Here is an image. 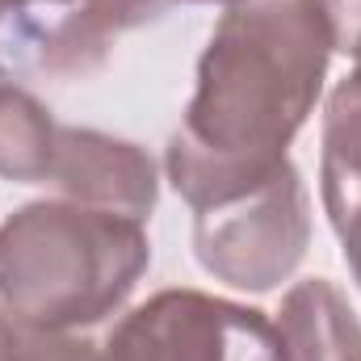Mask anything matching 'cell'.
Instances as JSON below:
<instances>
[{"label":"cell","mask_w":361,"mask_h":361,"mask_svg":"<svg viewBox=\"0 0 361 361\" xmlns=\"http://www.w3.org/2000/svg\"><path fill=\"white\" fill-rule=\"evenodd\" d=\"M332 38L319 0L231 4L202 59L164 169L189 210L273 177L328 80Z\"/></svg>","instance_id":"obj_1"},{"label":"cell","mask_w":361,"mask_h":361,"mask_svg":"<svg viewBox=\"0 0 361 361\" xmlns=\"http://www.w3.org/2000/svg\"><path fill=\"white\" fill-rule=\"evenodd\" d=\"M147 265L139 219L68 197L25 202L0 227V307L25 328H92L135 294Z\"/></svg>","instance_id":"obj_2"},{"label":"cell","mask_w":361,"mask_h":361,"mask_svg":"<svg viewBox=\"0 0 361 361\" xmlns=\"http://www.w3.org/2000/svg\"><path fill=\"white\" fill-rule=\"evenodd\" d=\"M311 248V202L298 169L286 160L261 185L193 210V257L197 265L252 294L277 290L302 265Z\"/></svg>","instance_id":"obj_3"},{"label":"cell","mask_w":361,"mask_h":361,"mask_svg":"<svg viewBox=\"0 0 361 361\" xmlns=\"http://www.w3.org/2000/svg\"><path fill=\"white\" fill-rule=\"evenodd\" d=\"M105 353L114 361H286L265 311L202 290H160L126 311Z\"/></svg>","instance_id":"obj_4"},{"label":"cell","mask_w":361,"mask_h":361,"mask_svg":"<svg viewBox=\"0 0 361 361\" xmlns=\"http://www.w3.org/2000/svg\"><path fill=\"white\" fill-rule=\"evenodd\" d=\"M47 180L68 202L126 214L139 223L152 219L160 197L156 160L147 156V147L130 139H114L105 130H89V126H59L55 164Z\"/></svg>","instance_id":"obj_5"},{"label":"cell","mask_w":361,"mask_h":361,"mask_svg":"<svg viewBox=\"0 0 361 361\" xmlns=\"http://www.w3.org/2000/svg\"><path fill=\"white\" fill-rule=\"evenodd\" d=\"M286 361H357L361 319L328 277H307L286 290L277 311Z\"/></svg>","instance_id":"obj_6"},{"label":"cell","mask_w":361,"mask_h":361,"mask_svg":"<svg viewBox=\"0 0 361 361\" xmlns=\"http://www.w3.org/2000/svg\"><path fill=\"white\" fill-rule=\"evenodd\" d=\"M319 197L328 219L361 197V80L345 76L324 105V152H319Z\"/></svg>","instance_id":"obj_7"},{"label":"cell","mask_w":361,"mask_h":361,"mask_svg":"<svg viewBox=\"0 0 361 361\" xmlns=\"http://www.w3.org/2000/svg\"><path fill=\"white\" fill-rule=\"evenodd\" d=\"M59 126L34 92L0 80V177L17 185H42L55 164Z\"/></svg>","instance_id":"obj_8"},{"label":"cell","mask_w":361,"mask_h":361,"mask_svg":"<svg viewBox=\"0 0 361 361\" xmlns=\"http://www.w3.org/2000/svg\"><path fill=\"white\" fill-rule=\"evenodd\" d=\"M173 0H80L76 13L89 25V34L109 51V42L126 30H139L147 21H160Z\"/></svg>","instance_id":"obj_9"},{"label":"cell","mask_w":361,"mask_h":361,"mask_svg":"<svg viewBox=\"0 0 361 361\" xmlns=\"http://www.w3.org/2000/svg\"><path fill=\"white\" fill-rule=\"evenodd\" d=\"M17 361H114L105 345L72 336V332H47V328H25L21 324V353Z\"/></svg>","instance_id":"obj_10"},{"label":"cell","mask_w":361,"mask_h":361,"mask_svg":"<svg viewBox=\"0 0 361 361\" xmlns=\"http://www.w3.org/2000/svg\"><path fill=\"white\" fill-rule=\"evenodd\" d=\"M319 13H324L332 51H341V55L353 59L349 76L361 80V0H319Z\"/></svg>","instance_id":"obj_11"},{"label":"cell","mask_w":361,"mask_h":361,"mask_svg":"<svg viewBox=\"0 0 361 361\" xmlns=\"http://www.w3.org/2000/svg\"><path fill=\"white\" fill-rule=\"evenodd\" d=\"M72 4H80V0H0V42L47 21V17H55V13H63V8H72Z\"/></svg>","instance_id":"obj_12"},{"label":"cell","mask_w":361,"mask_h":361,"mask_svg":"<svg viewBox=\"0 0 361 361\" xmlns=\"http://www.w3.org/2000/svg\"><path fill=\"white\" fill-rule=\"evenodd\" d=\"M328 223L336 227L341 248H345V261H349V269H353V281L361 286V197H353V202H349L341 214H332Z\"/></svg>","instance_id":"obj_13"},{"label":"cell","mask_w":361,"mask_h":361,"mask_svg":"<svg viewBox=\"0 0 361 361\" xmlns=\"http://www.w3.org/2000/svg\"><path fill=\"white\" fill-rule=\"evenodd\" d=\"M21 353V324L0 307V361H17Z\"/></svg>","instance_id":"obj_14"},{"label":"cell","mask_w":361,"mask_h":361,"mask_svg":"<svg viewBox=\"0 0 361 361\" xmlns=\"http://www.w3.org/2000/svg\"><path fill=\"white\" fill-rule=\"evenodd\" d=\"M185 4H227L231 8V4H248V0H185Z\"/></svg>","instance_id":"obj_15"},{"label":"cell","mask_w":361,"mask_h":361,"mask_svg":"<svg viewBox=\"0 0 361 361\" xmlns=\"http://www.w3.org/2000/svg\"><path fill=\"white\" fill-rule=\"evenodd\" d=\"M0 80H4V63H0Z\"/></svg>","instance_id":"obj_16"},{"label":"cell","mask_w":361,"mask_h":361,"mask_svg":"<svg viewBox=\"0 0 361 361\" xmlns=\"http://www.w3.org/2000/svg\"><path fill=\"white\" fill-rule=\"evenodd\" d=\"M357 361H361V357H357Z\"/></svg>","instance_id":"obj_17"}]
</instances>
